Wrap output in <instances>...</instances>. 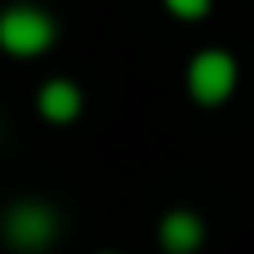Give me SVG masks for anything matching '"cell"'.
<instances>
[{
    "mask_svg": "<svg viewBox=\"0 0 254 254\" xmlns=\"http://www.w3.org/2000/svg\"><path fill=\"white\" fill-rule=\"evenodd\" d=\"M0 237L4 246L18 254H45L58 237H63V214L49 205V201H13L4 214H0Z\"/></svg>",
    "mask_w": 254,
    "mask_h": 254,
    "instance_id": "1",
    "label": "cell"
},
{
    "mask_svg": "<svg viewBox=\"0 0 254 254\" xmlns=\"http://www.w3.org/2000/svg\"><path fill=\"white\" fill-rule=\"evenodd\" d=\"M58 40V22L40 4H9L0 9V49L13 58H40Z\"/></svg>",
    "mask_w": 254,
    "mask_h": 254,
    "instance_id": "2",
    "label": "cell"
},
{
    "mask_svg": "<svg viewBox=\"0 0 254 254\" xmlns=\"http://www.w3.org/2000/svg\"><path fill=\"white\" fill-rule=\"evenodd\" d=\"M237 89V58L228 49H201L192 63H188V94L201 103V107H219L228 103Z\"/></svg>",
    "mask_w": 254,
    "mask_h": 254,
    "instance_id": "3",
    "label": "cell"
},
{
    "mask_svg": "<svg viewBox=\"0 0 254 254\" xmlns=\"http://www.w3.org/2000/svg\"><path fill=\"white\" fill-rule=\"evenodd\" d=\"M205 246V219L196 210H170L161 219V250L165 254H196Z\"/></svg>",
    "mask_w": 254,
    "mask_h": 254,
    "instance_id": "4",
    "label": "cell"
},
{
    "mask_svg": "<svg viewBox=\"0 0 254 254\" xmlns=\"http://www.w3.org/2000/svg\"><path fill=\"white\" fill-rule=\"evenodd\" d=\"M80 85L76 80H67V76H54V80H45L40 89H36V107H40V116L45 121H54V125H67V121H76L80 116Z\"/></svg>",
    "mask_w": 254,
    "mask_h": 254,
    "instance_id": "5",
    "label": "cell"
},
{
    "mask_svg": "<svg viewBox=\"0 0 254 254\" xmlns=\"http://www.w3.org/2000/svg\"><path fill=\"white\" fill-rule=\"evenodd\" d=\"M210 4H214V0H165V9H170L174 18H205Z\"/></svg>",
    "mask_w": 254,
    "mask_h": 254,
    "instance_id": "6",
    "label": "cell"
},
{
    "mask_svg": "<svg viewBox=\"0 0 254 254\" xmlns=\"http://www.w3.org/2000/svg\"><path fill=\"white\" fill-rule=\"evenodd\" d=\"M103 254H116V250H103Z\"/></svg>",
    "mask_w": 254,
    "mask_h": 254,
    "instance_id": "7",
    "label": "cell"
}]
</instances>
